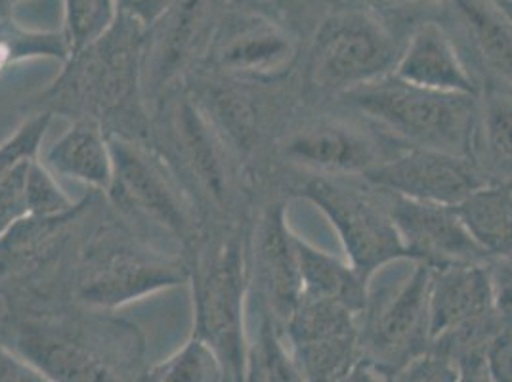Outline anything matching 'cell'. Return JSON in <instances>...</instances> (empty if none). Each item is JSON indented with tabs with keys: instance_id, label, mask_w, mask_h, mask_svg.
Listing matches in <instances>:
<instances>
[{
	"instance_id": "obj_1",
	"label": "cell",
	"mask_w": 512,
	"mask_h": 382,
	"mask_svg": "<svg viewBox=\"0 0 512 382\" xmlns=\"http://www.w3.org/2000/svg\"><path fill=\"white\" fill-rule=\"evenodd\" d=\"M0 342L52 382H140L148 369L136 325L77 302L6 300Z\"/></svg>"
},
{
	"instance_id": "obj_2",
	"label": "cell",
	"mask_w": 512,
	"mask_h": 382,
	"mask_svg": "<svg viewBox=\"0 0 512 382\" xmlns=\"http://www.w3.org/2000/svg\"><path fill=\"white\" fill-rule=\"evenodd\" d=\"M146 27L119 14L106 35L69 56L62 73L31 98L29 113L94 119L107 134L150 140V119L142 90Z\"/></svg>"
},
{
	"instance_id": "obj_3",
	"label": "cell",
	"mask_w": 512,
	"mask_h": 382,
	"mask_svg": "<svg viewBox=\"0 0 512 382\" xmlns=\"http://www.w3.org/2000/svg\"><path fill=\"white\" fill-rule=\"evenodd\" d=\"M119 222L98 226L79 247L71 274L77 304L113 312L190 281L186 256L155 249Z\"/></svg>"
},
{
	"instance_id": "obj_4",
	"label": "cell",
	"mask_w": 512,
	"mask_h": 382,
	"mask_svg": "<svg viewBox=\"0 0 512 382\" xmlns=\"http://www.w3.org/2000/svg\"><path fill=\"white\" fill-rule=\"evenodd\" d=\"M193 337L205 342L222 367L224 382H245L247 260L234 235L201 237L192 249Z\"/></svg>"
},
{
	"instance_id": "obj_5",
	"label": "cell",
	"mask_w": 512,
	"mask_h": 382,
	"mask_svg": "<svg viewBox=\"0 0 512 382\" xmlns=\"http://www.w3.org/2000/svg\"><path fill=\"white\" fill-rule=\"evenodd\" d=\"M377 127L413 148L459 153L470 144L476 96L442 94L407 85L392 73L342 94Z\"/></svg>"
},
{
	"instance_id": "obj_6",
	"label": "cell",
	"mask_w": 512,
	"mask_h": 382,
	"mask_svg": "<svg viewBox=\"0 0 512 382\" xmlns=\"http://www.w3.org/2000/svg\"><path fill=\"white\" fill-rule=\"evenodd\" d=\"M113 184L109 195L123 213L150 222L192 251L201 239L197 207L167 157L150 140L109 134Z\"/></svg>"
},
{
	"instance_id": "obj_7",
	"label": "cell",
	"mask_w": 512,
	"mask_h": 382,
	"mask_svg": "<svg viewBox=\"0 0 512 382\" xmlns=\"http://www.w3.org/2000/svg\"><path fill=\"white\" fill-rule=\"evenodd\" d=\"M159 106L165 107L163 130L169 146L167 151H159L171 163L195 207L226 213L232 199L230 146L192 90L180 86Z\"/></svg>"
},
{
	"instance_id": "obj_8",
	"label": "cell",
	"mask_w": 512,
	"mask_h": 382,
	"mask_svg": "<svg viewBox=\"0 0 512 382\" xmlns=\"http://www.w3.org/2000/svg\"><path fill=\"white\" fill-rule=\"evenodd\" d=\"M398 56L390 31L375 12L344 8L327 16L316 31L308 79L323 92L346 94L390 75Z\"/></svg>"
},
{
	"instance_id": "obj_9",
	"label": "cell",
	"mask_w": 512,
	"mask_h": 382,
	"mask_svg": "<svg viewBox=\"0 0 512 382\" xmlns=\"http://www.w3.org/2000/svg\"><path fill=\"white\" fill-rule=\"evenodd\" d=\"M297 193L327 218L341 241L346 260L367 281L386 266L407 260L388 203L381 205L344 178L321 174L308 178Z\"/></svg>"
},
{
	"instance_id": "obj_10",
	"label": "cell",
	"mask_w": 512,
	"mask_h": 382,
	"mask_svg": "<svg viewBox=\"0 0 512 382\" xmlns=\"http://www.w3.org/2000/svg\"><path fill=\"white\" fill-rule=\"evenodd\" d=\"M413 268L394 293L379 304L367 302L360 318L363 360L392 377L430 348L428 289L432 266L411 260Z\"/></svg>"
},
{
	"instance_id": "obj_11",
	"label": "cell",
	"mask_w": 512,
	"mask_h": 382,
	"mask_svg": "<svg viewBox=\"0 0 512 382\" xmlns=\"http://www.w3.org/2000/svg\"><path fill=\"white\" fill-rule=\"evenodd\" d=\"M360 314L337 302L302 297L279 327L306 382H339L360 361Z\"/></svg>"
},
{
	"instance_id": "obj_12",
	"label": "cell",
	"mask_w": 512,
	"mask_h": 382,
	"mask_svg": "<svg viewBox=\"0 0 512 382\" xmlns=\"http://www.w3.org/2000/svg\"><path fill=\"white\" fill-rule=\"evenodd\" d=\"M213 0H172L171 8L146 31L142 90L146 102H161L176 88L197 54L213 39Z\"/></svg>"
},
{
	"instance_id": "obj_13",
	"label": "cell",
	"mask_w": 512,
	"mask_h": 382,
	"mask_svg": "<svg viewBox=\"0 0 512 382\" xmlns=\"http://www.w3.org/2000/svg\"><path fill=\"white\" fill-rule=\"evenodd\" d=\"M365 178L390 195L449 207L488 182L478 165L467 157L430 148H409L369 170Z\"/></svg>"
},
{
	"instance_id": "obj_14",
	"label": "cell",
	"mask_w": 512,
	"mask_h": 382,
	"mask_svg": "<svg viewBox=\"0 0 512 382\" xmlns=\"http://www.w3.org/2000/svg\"><path fill=\"white\" fill-rule=\"evenodd\" d=\"M216 71L234 79H274L297 58L293 35L260 14H234L218 23L205 52Z\"/></svg>"
},
{
	"instance_id": "obj_15",
	"label": "cell",
	"mask_w": 512,
	"mask_h": 382,
	"mask_svg": "<svg viewBox=\"0 0 512 382\" xmlns=\"http://www.w3.org/2000/svg\"><path fill=\"white\" fill-rule=\"evenodd\" d=\"M388 211L407 260L425 262L432 268L490 262L472 241L455 207L390 195Z\"/></svg>"
},
{
	"instance_id": "obj_16",
	"label": "cell",
	"mask_w": 512,
	"mask_h": 382,
	"mask_svg": "<svg viewBox=\"0 0 512 382\" xmlns=\"http://www.w3.org/2000/svg\"><path fill=\"white\" fill-rule=\"evenodd\" d=\"M253 268L260 295L258 304L283 327L302 300L295 232L289 226L283 203L268 205L256 222Z\"/></svg>"
},
{
	"instance_id": "obj_17",
	"label": "cell",
	"mask_w": 512,
	"mask_h": 382,
	"mask_svg": "<svg viewBox=\"0 0 512 382\" xmlns=\"http://www.w3.org/2000/svg\"><path fill=\"white\" fill-rule=\"evenodd\" d=\"M285 155L321 176H365L379 161L377 146L360 128L342 121H314L293 132Z\"/></svg>"
},
{
	"instance_id": "obj_18",
	"label": "cell",
	"mask_w": 512,
	"mask_h": 382,
	"mask_svg": "<svg viewBox=\"0 0 512 382\" xmlns=\"http://www.w3.org/2000/svg\"><path fill=\"white\" fill-rule=\"evenodd\" d=\"M495 310L490 262L432 268L428 289L430 342L488 318Z\"/></svg>"
},
{
	"instance_id": "obj_19",
	"label": "cell",
	"mask_w": 512,
	"mask_h": 382,
	"mask_svg": "<svg viewBox=\"0 0 512 382\" xmlns=\"http://www.w3.org/2000/svg\"><path fill=\"white\" fill-rule=\"evenodd\" d=\"M392 75L407 85L442 94L476 96L478 88L442 25H419L400 52Z\"/></svg>"
},
{
	"instance_id": "obj_20",
	"label": "cell",
	"mask_w": 512,
	"mask_h": 382,
	"mask_svg": "<svg viewBox=\"0 0 512 382\" xmlns=\"http://www.w3.org/2000/svg\"><path fill=\"white\" fill-rule=\"evenodd\" d=\"M44 165L52 172L83 182L98 191L113 184L109 134L94 119H77L46 149Z\"/></svg>"
},
{
	"instance_id": "obj_21",
	"label": "cell",
	"mask_w": 512,
	"mask_h": 382,
	"mask_svg": "<svg viewBox=\"0 0 512 382\" xmlns=\"http://www.w3.org/2000/svg\"><path fill=\"white\" fill-rule=\"evenodd\" d=\"M302 297L337 302L362 316L369 302V281L348 262L295 234Z\"/></svg>"
},
{
	"instance_id": "obj_22",
	"label": "cell",
	"mask_w": 512,
	"mask_h": 382,
	"mask_svg": "<svg viewBox=\"0 0 512 382\" xmlns=\"http://www.w3.org/2000/svg\"><path fill=\"white\" fill-rule=\"evenodd\" d=\"M455 211L490 262L512 256V186L486 182L457 203Z\"/></svg>"
},
{
	"instance_id": "obj_23",
	"label": "cell",
	"mask_w": 512,
	"mask_h": 382,
	"mask_svg": "<svg viewBox=\"0 0 512 382\" xmlns=\"http://www.w3.org/2000/svg\"><path fill=\"white\" fill-rule=\"evenodd\" d=\"M470 144L484 159L482 174L488 182L512 186V96L491 90L476 104Z\"/></svg>"
},
{
	"instance_id": "obj_24",
	"label": "cell",
	"mask_w": 512,
	"mask_h": 382,
	"mask_svg": "<svg viewBox=\"0 0 512 382\" xmlns=\"http://www.w3.org/2000/svg\"><path fill=\"white\" fill-rule=\"evenodd\" d=\"M470 41L491 73L512 86V25L493 0H455Z\"/></svg>"
},
{
	"instance_id": "obj_25",
	"label": "cell",
	"mask_w": 512,
	"mask_h": 382,
	"mask_svg": "<svg viewBox=\"0 0 512 382\" xmlns=\"http://www.w3.org/2000/svg\"><path fill=\"white\" fill-rule=\"evenodd\" d=\"M260 306L256 339L249 344L245 382H306L278 323Z\"/></svg>"
},
{
	"instance_id": "obj_26",
	"label": "cell",
	"mask_w": 512,
	"mask_h": 382,
	"mask_svg": "<svg viewBox=\"0 0 512 382\" xmlns=\"http://www.w3.org/2000/svg\"><path fill=\"white\" fill-rule=\"evenodd\" d=\"M140 382H224V373L211 348L192 335L171 358L148 367Z\"/></svg>"
},
{
	"instance_id": "obj_27",
	"label": "cell",
	"mask_w": 512,
	"mask_h": 382,
	"mask_svg": "<svg viewBox=\"0 0 512 382\" xmlns=\"http://www.w3.org/2000/svg\"><path fill=\"white\" fill-rule=\"evenodd\" d=\"M119 18L115 0H64V37L69 56L100 41Z\"/></svg>"
},
{
	"instance_id": "obj_28",
	"label": "cell",
	"mask_w": 512,
	"mask_h": 382,
	"mask_svg": "<svg viewBox=\"0 0 512 382\" xmlns=\"http://www.w3.org/2000/svg\"><path fill=\"white\" fill-rule=\"evenodd\" d=\"M29 58H56L65 62L69 50L64 33L29 31L20 23L0 20V73Z\"/></svg>"
},
{
	"instance_id": "obj_29",
	"label": "cell",
	"mask_w": 512,
	"mask_h": 382,
	"mask_svg": "<svg viewBox=\"0 0 512 382\" xmlns=\"http://www.w3.org/2000/svg\"><path fill=\"white\" fill-rule=\"evenodd\" d=\"M37 157L22 159L0 178V239L14 226L31 218L29 172Z\"/></svg>"
},
{
	"instance_id": "obj_30",
	"label": "cell",
	"mask_w": 512,
	"mask_h": 382,
	"mask_svg": "<svg viewBox=\"0 0 512 382\" xmlns=\"http://www.w3.org/2000/svg\"><path fill=\"white\" fill-rule=\"evenodd\" d=\"M52 113H31L18 132L0 146V178L27 157H39L44 134L50 127Z\"/></svg>"
},
{
	"instance_id": "obj_31",
	"label": "cell",
	"mask_w": 512,
	"mask_h": 382,
	"mask_svg": "<svg viewBox=\"0 0 512 382\" xmlns=\"http://www.w3.org/2000/svg\"><path fill=\"white\" fill-rule=\"evenodd\" d=\"M457 379V363L448 356L428 348L427 352L413 358L400 371H396L390 377V382H457Z\"/></svg>"
},
{
	"instance_id": "obj_32",
	"label": "cell",
	"mask_w": 512,
	"mask_h": 382,
	"mask_svg": "<svg viewBox=\"0 0 512 382\" xmlns=\"http://www.w3.org/2000/svg\"><path fill=\"white\" fill-rule=\"evenodd\" d=\"M486 363L495 382H512V327L501 331L486 352Z\"/></svg>"
},
{
	"instance_id": "obj_33",
	"label": "cell",
	"mask_w": 512,
	"mask_h": 382,
	"mask_svg": "<svg viewBox=\"0 0 512 382\" xmlns=\"http://www.w3.org/2000/svg\"><path fill=\"white\" fill-rule=\"evenodd\" d=\"M0 382H52L35 365L0 342Z\"/></svg>"
},
{
	"instance_id": "obj_34",
	"label": "cell",
	"mask_w": 512,
	"mask_h": 382,
	"mask_svg": "<svg viewBox=\"0 0 512 382\" xmlns=\"http://www.w3.org/2000/svg\"><path fill=\"white\" fill-rule=\"evenodd\" d=\"M119 14L132 18L134 22L150 29L151 25L159 22L165 12L171 8L172 0H115Z\"/></svg>"
},
{
	"instance_id": "obj_35",
	"label": "cell",
	"mask_w": 512,
	"mask_h": 382,
	"mask_svg": "<svg viewBox=\"0 0 512 382\" xmlns=\"http://www.w3.org/2000/svg\"><path fill=\"white\" fill-rule=\"evenodd\" d=\"M348 2L375 12V10H402V8L434 4V2H444V0H348Z\"/></svg>"
},
{
	"instance_id": "obj_36",
	"label": "cell",
	"mask_w": 512,
	"mask_h": 382,
	"mask_svg": "<svg viewBox=\"0 0 512 382\" xmlns=\"http://www.w3.org/2000/svg\"><path fill=\"white\" fill-rule=\"evenodd\" d=\"M457 367H459V379H457V382H495L493 377H491L486 358L465 361V363H461Z\"/></svg>"
},
{
	"instance_id": "obj_37",
	"label": "cell",
	"mask_w": 512,
	"mask_h": 382,
	"mask_svg": "<svg viewBox=\"0 0 512 382\" xmlns=\"http://www.w3.org/2000/svg\"><path fill=\"white\" fill-rule=\"evenodd\" d=\"M339 382H390V377H386L371 363L362 360Z\"/></svg>"
},
{
	"instance_id": "obj_38",
	"label": "cell",
	"mask_w": 512,
	"mask_h": 382,
	"mask_svg": "<svg viewBox=\"0 0 512 382\" xmlns=\"http://www.w3.org/2000/svg\"><path fill=\"white\" fill-rule=\"evenodd\" d=\"M497 10L511 22L512 25V0H493Z\"/></svg>"
},
{
	"instance_id": "obj_39",
	"label": "cell",
	"mask_w": 512,
	"mask_h": 382,
	"mask_svg": "<svg viewBox=\"0 0 512 382\" xmlns=\"http://www.w3.org/2000/svg\"><path fill=\"white\" fill-rule=\"evenodd\" d=\"M4 308H6V300H4V298H0V316H2Z\"/></svg>"
},
{
	"instance_id": "obj_40",
	"label": "cell",
	"mask_w": 512,
	"mask_h": 382,
	"mask_svg": "<svg viewBox=\"0 0 512 382\" xmlns=\"http://www.w3.org/2000/svg\"><path fill=\"white\" fill-rule=\"evenodd\" d=\"M6 2H12V4H14V2H20V0H6Z\"/></svg>"
}]
</instances>
